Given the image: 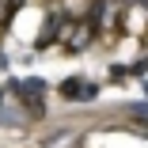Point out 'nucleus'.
<instances>
[{
	"label": "nucleus",
	"mask_w": 148,
	"mask_h": 148,
	"mask_svg": "<svg viewBox=\"0 0 148 148\" xmlns=\"http://www.w3.org/2000/svg\"><path fill=\"white\" fill-rule=\"evenodd\" d=\"M61 95L65 99H95V87L91 84H80V80H65L61 84Z\"/></svg>",
	"instance_id": "f257e3e1"
},
{
	"label": "nucleus",
	"mask_w": 148,
	"mask_h": 148,
	"mask_svg": "<svg viewBox=\"0 0 148 148\" xmlns=\"http://www.w3.org/2000/svg\"><path fill=\"white\" fill-rule=\"evenodd\" d=\"M133 118H137V122H148V103H137L133 106Z\"/></svg>",
	"instance_id": "f03ea898"
}]
</instances>
